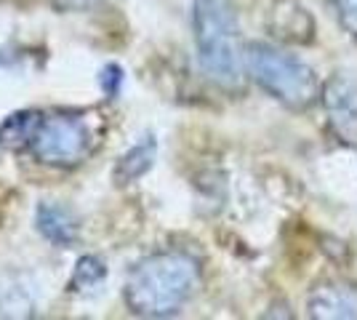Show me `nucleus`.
<instances>
[{
	"label": "nucleus",
	"mask_w": 357,
	"mask_h": 320,
	"mask_svg": "<svg viewBox=\"0 0 357 320\" xmlns=\"http://www.w3.org/2000/svg\"><path fill=\"white\" fill-rule=\"evenodd\" d=\"M197 286V261L187 254H155L136 267L126 283V302L136 315L165 318L187 305Z\"/></svg>",
	"instance_id": "1"
},
{
	"label": "nucleus",
	"mask_w": 357,
	"mask_h": 320,
	"mask_svg": "<svg viewBox=\"0 0 357 320\" xmlns=\"http://www.w3.org/2000/svg\"><path fill=\"white\" fill-rule=\"evenodd\" d=\"M195 46L203 73L224 89L243 75L238 14L229 0H195Z\"/></svg>",
	"instance_id": "2"
},
{
	"label": "nucleus",
	"mask_w": 357,
	"mask_h": 320,
	"mask_svg": "<svg viewBox=\"0 0 357 320\" xmlns=\"http://www.w3.org/2000/svg\"><path fill=\"white\" fill-rule=\"evenodd\" d=\"M245 61L253 80L283 105L310 107L314 102L317 96L314 73L294 54H285L280 48L264 46V43H251Z\"/></svg>",
	"instance_id": "3"
},
{
	"label": "nucleus",
	"mask_w": 357,
	"mask_h": 320,
	"mask_svg": "<svg viewBox=\"0 0 357 320\" xmlns=\"http://www.w3.org/2000/svg\"><path fill=\"white\" fill-rule=\"evenodd\" d=\"M27 144L48 166H75L89 155L91 131L75 115H40Z\"/></svg>",
	"instance_id": "4"
},
{
	"label": "nucleus",
	"mask_w": 357,
	"mask_h": 320,
	"mask_svg": "<svg viewBox=\"0 0 357 320\" xmlns=\"http://www.w3.org/2000/svg\"><path fill=\"white\" fill-rule=\"evenodd\" d=\"M326 112L333 134L344 144H357V80L349 75L331 77L326 86Z\"/></svg>",
	"instance_id": "5"
},
{
	"label": "nucleus",
	"mask_w": 357,
	"mask_h": 320,
	"mask_svg": "<svg viewBox=\"0 0 357 320\" xmlns=\"http://www.w3.org/2000/svg\"><path fill=\"white\" fill-rule=\"evenodd\" d=\"M310 315L320 320L357 318V291L349 286H320L310 296Z\"/></svg>",
	"instance_id": "6"
},
{
	"label": "nucleus",
	"mask_w": 357,
	"mask_h": 320,
	"mask_svg": "<svg viewBox=\"0 0 357 320\" xmlns=\"http://www.w3.org/2000/svg\"><path fill=\"white\" fill-rule=\"evenodd\" d=\"M38 229L54 245H70L77 238V222L73 211L59 203H43L38 208Z\"/></svg>",
	"instance_id": "7"
},
{
	"label": "nucleus",
	"mask_w": 357,
	"mask_h": 320,
	"mask_svg": "<svg viewBox=\"0 0 357 320\" xmlns=\"http://www.w3.org/2000/svg\"><path fill=\"white\" fill-rule=\"evenodd\" d=\"M155 153H158V147H155V139L152 137H144L136 147H131L128 153L120 158L118 168H115V179L120 184H128L139 179V176H144L152 163H155Z\"/></svg>",
	"instance_id": "8"
},
{
	"label": "nucleus",
	"mask_w": 357,
	"mask_h": 320,
	"mask_svg": "<svg viewBox=\"0 0 357 320\" xmlns=\"http://www.w3.org/2000/svg\"><path fill=\"white\" fill-rule=\"evenodd\" d=\"M32 310V291L22 283V275H3L0 277V312L22 318L30 315Z\"/></svg>",
	"instance_id": "9"
},
{
	"label": "nucleus",
	"mask_w": 357,
	"mask_h": 320,
	"mask_svg": "<svg viewBox=\"0 0 357 320\" xmlns=\"http://www.w3.org/2000/svg\"><path fill=\"white\" fill-rule=\"evenodd\" d=\"M38 118H40V112H16V115H11L0 128V142H6L11 147L27 144L35 125H38Z\"/></svg>",
	"instance_id": "10"
},
{
	"label": "nucleus",
	"mask_w": 357,
	"mask_h": 320,
	"mask_svg": "<svg viewBox=\"0 0 357 320\" xmlns=\"http://www.w3.org/2000/svg\"><path fill=\"white\" fill-rule=\"evenodd\" d=\"M105 275H107V267L102 264V259H96V257H83V259L77 261V267H75L73 286L77 291H91L105 280Z\"/></svg>",
	"instance_id": "11"
},
{
	"label": "nucleus",
	"mask_w": 357,
	"mask_h": 320,
	"mask_svg": "<svg viewBox=\"0 0 357 320\" xmlns=\"http://www.w3.org/2000/svg\"><path fill=\"white\" fill-rule=\"evenodd\" d=\"M333 8L344 27L352 35H357V0H333Z\"/></svg>",
	"instance_id": "12"
},
{
	"label": "nucleus",
	"mask_w": 357,
	"mask_h": 320,
	"mask_svg": "<svg viewBox=\"0 0 357 320\" xmlns=\"http://www.w3.org/2000/svg\"><path fill=\"white\" fill-rule=\"evenodd\" d=\"M120 80H123V73H120V67H118V64H109V67L105 70V77H102L107 96H115V93H118Z\"/></svg>",
	"instance_id": "13"
}]
</instances>
